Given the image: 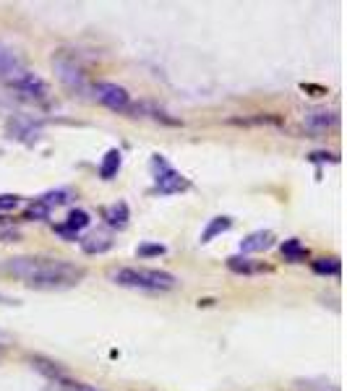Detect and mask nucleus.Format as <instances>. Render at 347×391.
Masks as SVG:
<instances>
[{
    "mask_svg": "<svg viewBox=\"0 0 347 391\" xmlns=\"http://www.w3.org/2000/svg\"><path fill=\"white\" fill-rule=\"evenodd\" d=\"M92 94L97 97V102L104 104L107 110L113 112H126L130 110V94L126 86L113 84V81H97L92 86Z\"/></svg>",
    "mask_w": 347,
    "mask_h": 391,
    "instance_id": "39448f33",
    "label": "nucleus"
},
{
    "mask_svg": "<svg viewBox=\"0 0 347 391\" xmlns=\"http://www.w3.org/2000/svg\"><path fill=\"white\" fill-rule=\"evenodd\" d=\"M16 238H18V232H16V230L3 232V240H6V243H11V240H16Z\"/></svg>",
    "mask_w": 347,
    "mask_h": 391,
    "instance_id": "bb28decb",
    "label": "nucleus"
},
{
    "mask_svg": "<svg viewBox=\"0 0 347 391\" xmlns=\"http://www.w3.org/2000/svg\"><path fill=\"white\" fill-rule=\"evenodd\" d=\"M279 251H282V258L290 261V264H303L305 258H308V248H305L298 238L285 240V243L279 246Z\"/></svg>",
    "mask_w": 347,
    "mask_h": 391,
    "instance_id": "f3484780",
    "label": "nucleus"
},
{
    "mask_svg": "<svg viewBox=\"0 0 347 391\" xmlns=\"http://www.w3.org/2000/svg\"><path fill=\"white\" fill-rule=\"evenodd\" d=\"M311 269L313 274H322V277H339L342 274V261H339L337 255H331V258H316V261H311Z\"/></svg>",
    "mask_w": 347,
    "mask_h": 391,
    "instance_id": "a211bd4d",
    "label": "nucleus"
},
{
    "mask_svg": "<svg viewBox=\"0 0 347 391\" xmlns=\"http://www.w3.org/2000/svg\"><path fill=\"white\" fill-rule=\"evenodd\" d=\"M78 246H81V251L87 255H102L115 246V240L110 230H92L89 235L78 240Z\"/></svg>",
    "mask_w": 347,
    "mask_h": 391,
    "instance_id": "1a4fd4ad",
    "label": "nucleus"
},
{
    "mask_svg": "<svg viewBox=\"0 0 347 391\" xmlns=\"http://www.w3.org/2000/svg\"><path fill=\"white\" fill-rule=\"evenodd\" d=\"M18 204H21V198L16 193H0V212H13L18 209Z\"/></svg>",
    "mask_w": 347,
    "mask_h": 391,
    "instance_id": "5701e85b",
    "label": "nucleus"
},
{
    "mask_svg": "<svg viewBox=\"0 0 347 391\" xmlns=\"http://www.w3.org/2000/svg\"><path fill=\"white\" fill-rule=\"evenodd\" d=\"M102 219L110 230H126V227H128V219H130L128 204H126V201H118V204L107 206L102 212Z\"/></svg>",
    "mask_w": 347,
    "mask_h": 391,
    "instance_id": "ddd939ff",
    "label": "nucleus"
},
{
    "mask_svg": "<svg viewBox=\"0 0 347 391\" xmlns=\"http://www.w3.org/2000/svg\"><path fill=\"white\" fill-rule=\"evenodd\" d=\"M152 170H154V193L159 196H175V193H183L191 188V180L185 178L183 172H178L175 167L167 164V160L162 154H154L152 157Z\"/></svg>",
    "mask_w": 347,
    "mask_h": 391,
    "instance_id": "20e7f679",
    "label": "nucleus"
},
{
    "mask_svg": "<svg viewBox=\"0 0 347 391\" xmlns=\"http://www.w3.org/2000/svg\"><path fill=\"white\" fill-rule=\"evenodd\" d=\"M233 227V217H227V214H222V217H214V219H209V224L204 227V232H201V243H212L214 238H219V235H225L227 230Z\"/></svg>",
    "mask_w": 347,
    "mask_h": 391,
    "instance_id": "dca6fc26",
    "label": "nucleus"
},
{
    "mask_svg": "<svg viewBox=\"0 0 347 391\" xmlns=\"http://www.w3.org/2000/svg\"><path fill=\"white\" fill-rule=\"evenodd\" d=\"M47 217H50V209H47L39 198H35V201L24 209V219L26 222H39V219H47Z\"/></svg>",
    "mask_w": 347,
    "mask_h": 391,
    "instance_id": "412c9836",
    "label": "nucleus"
},
{
    "mask_svg": "<svg viewBox=\"0 0 347 391\" xmlns=\"http://www.w3.org/2000/svg\"><path fill=\"white\" fill-rule=\"evenodd\" d=\"M55 232H58V235H61L63 240H68V243H76V240H78L76 232H71L68 227H66V224H55Z\"/></svg>",
    "mask_w": 347,
    "mask_h": 391,
    "instance_id": "a878e982",
    "label": "nucleus"
},
{
    "mask_svg": "<svg viewBox=\"0 0 347 391\" xmlns=\"http://www.w3.org/2000/svg\"><path fill=\"white\" fill-rule=\"evenodd\" d=\"M52 71L68 92L84 94L89 92V81H87V68L81 66L78 55H73L71 50H58L52 55Z\"/></svg>",
    "mask_w": 347,
    "mask_h": 391,
    "instance_id": "7ed1b4c3",
    "label": "nucleus"
},
{
    "mask_svg": "<svg viewBox=\"0 0 347 391\" xmlns=\"http://www.w3.org/2000/svg\"><path fill=\"white\" fill-rule=\"evenodd\" d=\"M0 274L24 282L32 289H71L87 277L84 266H76L63 258H44V255H13L0 261Z\"/></svg>",
    "mask_w": 347,
    "mask_h": 391,
    "instance_id": "f257e3e1",
    "label": "nucleus"
},
{
    "mask_svg": "<svg viewBox=\"0 0 347 391\" xmlns=\"http://www.w3.org/2000/svg\"><path fill=\"white\" fill-rule=\"evenodd\" d=\"M71 198H73V193L71 191H66V188H58V191H50V193H44V196H39V201H42L47 209H58V206H63V204H68Z\"/></svg>",
    "mask_w": 347,
    "mask_h": 391,
    "instance_id": "aec40b11",
    "label": "nucleus"
},
{
    "mask_svg": "<svg viewBox=\"0 0 347 391\" xmlns=\"http://www.w3.org/2000/svg\"><path fill=\"white\" fill-rule=\"evenodd\" d=\"M167 248L162 246V243H141L139 248H136V255L139 258H154V255H162Z\"/></svg>",
    "mask_w": 347,
    "mask_h": 391,
    "instance_id": "4be33fe9",
    "label": "nucleus"
},
{
    "mask_svg": "<svg viewBox=\"0 0 347 391\" xmlns=\"http://www.w3.org/2000/svg\"><path fill=\"white\" fill-rule=\"evenodd\" d=\"M121 164H123L121 149H107V154H104L102 162H99V178H102V180L118 178V172H121Z\"/></svg>",
    "mask_w": 347,
    "mask_h": 391,
    "instance_id": "4468645a",
    "label": "nucleus"
},
{
    "mask_svg": "<svg viewBox=\"0 0 347 391\" xmlns=\"http://www.w3.org/2000/svg\"><path fill=\"white\" fill-rule=\"evenodd\" d=\"M29 363L35 366V371H39L42 375H47L50 381H66V373H63V368L55 363V360H50V357H42V355H35L29 357Z\"/></svg>",
    "mask_w": 347,
    "mask_h": 391,
    "instance_id": "2eb2a0df",
    "label": "nucleus"
},
{
    "mask_svg": "<svg viewBox=\"0 0 347 391\" xmlns=\"http://www.w3.org/2000/svg\"><path fill=\"white\" fill-rule=\"evenodd\" d=\"M63 224H66L71 232L81 235V232H84L89 224H92V217H89L87 209H73V212H68V217H66V222H63Z\"/></svg>",
    "mask_w": 347,
    "mask_h": 391,
    "instance_id": "6ab92c4d",
    "label": "nucleus"
},
{
    "mask_svg": "<svg viewBox=\"0 0 347 391\" xmlns=\"http://www.w3.org/2000/svg\"><path fill=\"white\" fill-rule=\"evenodd\" d=\"M8 86L18 94V97L32 100V102H42V100L50 97V86H47V81H44L42 76H37V73H32V71H26V68L21 71L16 78H11Z\"/></svg>",
    "mask_w": 347,
    "mask_h": 391,
    "instance_id": "423d86ee",
    "label": "nucleus"
},
{
    "mask_svg": "<svg viewBox=\"0 0 347 391\" xmlns=\"http://www.w3.org/2000/svg\"><path fill=\"white\" fill-rule=\"evenodd\" d=\"M0 339H3V332H0Z\"/></svg>",
    "mask_w": 347,
    "mask_h": 391,
    "instance_id": "c756f323",
    "label": "nucleus"
},
{
    "mask_svg": "<svg viewBox=\"0 0 347 391\" xmlns=\"http://www.w3.org/2000/svg\"><path fill=\"white\" fill-rule=\"evenodd\" d=\"M61 383H63V389L66 391H97L95 386H87V383H73V381H68V378L61 381Z\"/></svg>",
    "mask_w": 347,
    "mask_h": 391,
    "instance_id": "393cba45",
    "label": "nucleus"
},
{
    "mask_svg": "<svg viewBox=\"0 0 347 391\" xmlns=\"http://www.w3.org/2000/svg\"><path fill=\"white\" fill-rule=\"evenodd\" d=\"M39 128H42V123L35 120L32 115H13V118H8V123H6V133H8V138H13V141L32 144V141L39 136Z\"/></svg>",
    "mask_w": 347,
    "mask_h": 391,
    "instance_id": "0eeeda50",
    "label": "nucleus"
},
{
    "mask_svg": "<svg viewBox=\"0 0 347 391\" xmlns=\"http://www.w3.org/2000/svg\"><path fill=\"white\" fill-rule=\"evenodd\" d=\"M3 355H6V349H3V344H0V357H3Z\"/></svg>",
    "mask_w": 347,
    "mask_h": 391,
    "instance_id": "c85d7f7f",
    "label": "nucleus"
},
{
    "mask_svg": "<svg viewBox=\"0 0 347 391\" xmlns=\"http://www.w3.org/2000/svg\"><path fill=\"white\" fill-rule=\"evenodd\" d=\"M308 160L311 162H331V164H337L339 157L334 152H311L308 154Z\"/></svg>",
    "mask_w": 347,
    "mask_h": 391,
    "instance_id": "b1692460",
    "label": "nucleus"
},
{
    "mask_svg": "<svg viewBox=\"0 0 347 391\" xmlns=\"http://www.w3.org/2000/svg\"><path fill=\"white\" fill-rule=\"evenodd\" d=\"M24 71V60L13 47H8L6 42H0V81L8 84L11 78H16Z\"/></svg>",
    "mask_w": 347,
    "mask_h": 391,
    "instance_id": "9d476101",
    "label": "nucleus"
},
{
    "mask_svg": "<svg viewBox=\"0 0 347 391\" xmlns=\"http://www.w3.org/2000/svg\"><path fill=\"white\" fill-rule=\"evenodd\" d=\"M274 246V232L272 230H256L251 235H245L241 240V255H251V253H264Z\"/></svg>",
    "mask_w": 347,
    "mask_h": 391,
    "instance_id": "9b49d317",
    "label": "nucleus"
},
{
    "mask_svg": "<svg viewBox=\"0 0 347 391\" xmlns=\"http://www.w3.org/2000/svg\"><path fill=\"white\" fill-rule=\"evenodd\" d=\"M227 269L233 274H243V277H253V274H261V272H269V266L261 264V261H253L251 255H230L227 258Z\"/></svg>",
    "mask_w": 347,
    "mask_h": 391,
    "instance_id": "f8f14e48",
    "label": "nucleus"
},
{
    "mask_svg": "<svg viewBox=\"0 0 347 391\" xmlns=\"http://www.w3.org/2000/svg\"><path fill=\"white\" fill-rule=\"evenodd\" d=\"M0 303H3V306H18L16 298H6V295H0Z\"/></svg>",
    "mask_w": 347,
    "mask_h": 391,
    "instance_id": "cd10ccee",
    "label": "nucleus"
},
{
    "mask_svg": "<svg viewBox=\"0 0 347 391\" xmlns=\"http://www.w3.org/2000/svg\"><path fill=\"white\" fill-rule=\"evenodd\" d=\"M110 279L118 287H128V289H141V292H170L175 289L181 282L178 277L162 269H136V266H123L110 272Z\"/></svg>",
    "mask_w": 347,
    "mask_h": 391,
    "instance_id": "f03ea898",
    "label": "nucleus"
},
{
    "mask_svg": "<svg viewBox=\"0 0 347 391\" xmlns=\"http://www.w3.org/2000/svg\"><path fill=\"white\" fill-rule=\"evenodd\" d=\"M303 123H305V128H308L311 133H327L329 128H334L339 123V115H337V110H327V107H313V110L305 112Z\"/></svg>",
    "mask_w": 347,
    "mask_h": 391,
    "instance_id": "6e6552de",
    "label": "nucleus"
}]
</instances>
